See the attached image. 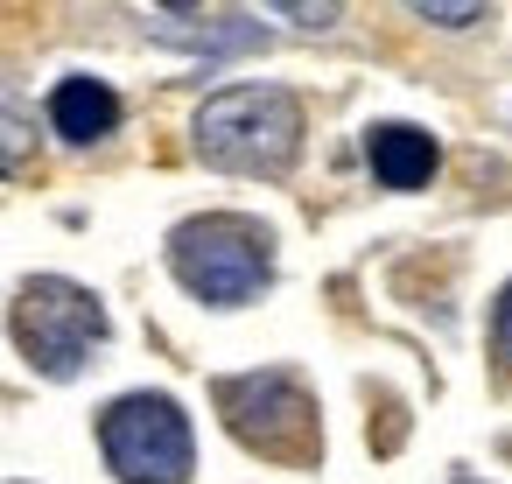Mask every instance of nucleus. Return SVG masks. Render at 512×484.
<instances>
[{"label": "nucleus", "mask_w": 512, "mask_h": 484, "mask_svg": "<svg viewBox=\"0 0 512 484\" xmlns=\"http://www.w3.org/2000/svg\"><path fill=\"white\" fill-rule=\"evenodd\" d=\"M302 148V106L274 85H232L197 106V155L239 176H281Z\"/></svg>", "instance_id": "f257e3e1"}, {"label": "nucleus", "mask_w": 512, "mask_h": 484, "mask_svg": "<svg viewBox=\"0 0 512 484\" xmlns=\"http://www.w3.org/2000/svg\"><path fill=\"white\" fill-rule=\"evenodd\" d=\"M169 267L197 302L239 309V302H253L267 288L274 253H267V232L253 218H190L169 239Z\"/></svg>", "instance_id": "f03ea898"}, {"label": "nucleus", "mask_w": 512, "mask_h": 484, "mask_svg": "<svg viewBox=\"0 0 512 484\" xmlns=\"http://www.w3.org/2000/svg\"><path fill=\"white\" fill-rule=\"evenodd\" d=\"M106 463L120 484H183L190 477V421L169 393H127L99 421Z\"/></svg>", "instance_id": "7ed1b4c3"}, {"label": "nucleus", "mask_w": 512, "mask_h": 484, "mask_svg": "<svg viewBox=\"0 0 512 484\" xmlns=\"http://www.w3.org/2000/svg\"><path fill=\"white\" fill-rule=\"evenodd\" d=\"M99 337H106V309H99L78 281L43 274V281H29V288L15 295V344L29 351L36 372L71 379V372L92 358Z\"/></svg>", "instance_id": "20e7f679"}, {"label": "nucleus", "mask_w": 512, "mask_h": 484, "mask_svg": "<svg viewBox=\"0 0 512 484\" xmlns=\"http://www.w3.org/2000/svg\"><path fill=\"white\" fill-rule=\"evenodd\" d=\"M218 407L232 421L239 442H253L260 456H316V400L288 379V372H246L218 386Z\"/></svg>", "instance_id": "39448f33"}, {"label": "nucleus", "mask_w": 512, "mask_h": 484, "mask_svg": "<svg viewBox=\"0 0 512 484\" xmlns=\"http://www.w3.org/2000/svg\"><path fill=\"white\" fill-rule=\"evenodd\" d=\"M50 127L64 134V141H106L113 127H120V99L99 85V78H64L57 92H50Z\"/></svg>", "instance_id": "423d86ee"}, {"label": "nucleus", "mask_w": 512, "mask_h": 484, "mask_svg": "<svg viewBox=\"0 0 512 484\" xmlns=\"http://www.w3.org/2000/svg\"><path fill=\"white\" fill-rule=\"evenodd\" d=\"M365 162H372V176H379L386 190H421V183L435 176V141H428L421 127H372Z\"/></svg>", "instance_id": "0eeeda50"}, {"label": "nucleus", "mask_w": 512, "mask_h": 484, "mask_svg": "<svg viewBox=\"0 0 512 484\" xmlns=\"http://www.w3.org/2000/svg\"><path fill=\"white\" fill-rule=\"evenodd\" d=\"M155 36L162 43H183V50H204V57H232V50H253L260 43V29L239 22V15L204 22V29H190V15H155Z\"/></svg>", "instance_id": "6e6552de"}, {"label": "nucleus", "mask_w": 512, "mask_h": 484, "mask_svg": "<svg viewBox=\"0 0 512 484\" xmlns=\"http://www.w3.org/2000/svg\"><path fill=\"white\" fill-rule=\"evenodd\" d=\"M29 148H36V134H29V120H22V113H8V106H0V176H15V169L29 162Z\"/></svg>", "instance_id": "1a4fd4ad"}, {"label": "nucleus", "mask_w": 512, "mask_h": 484, "mask_svg": "<svg viewBox=\"0 0 512 484\" xmlns=\"http://www.w3.org/2000/svg\"><path fill=\"white\" fill-rule=\"evenodd\" d=\"M414 15H421V22H442V29H470V22H484L477 0H449V8H442V0H414Z\"/></svg>", "instance_id": "9d476101"}, {"label": "nucleus", "mask_w": 512, "mask_h": 484, "mask_svg": "<svg viewBox=\"0 0 512 484\" xmlns=\"http://www.w3.org/2000/svg\"><path fill=\"white\" fill-rule=\"evenodd\" d=\"M491 344H498V358L512 365V288L498 295V316H491Z\"/></svg>", "instance_id": "9b49d317"}, {"label": "nucleus", "mask_w": 512, "mask_h": 484, "mask_svg": "<svg viewBox=\"0 0 512 484\" xmlns=\"http://www.w3.org/2000/svg\"><path fill=\"white\" fill-rule=\"evenodd\" d=\"M274 15H288L295 29H330V22H337V8H295V0H281Z\"/></svg>", "instance_id": "f8f14e48"}]
</instances>
